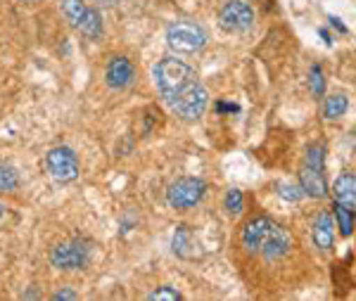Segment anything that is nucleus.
Returning a JSON list of instances; mask_svg holds the SVG:
<instances>
[{"instance_id": "nucleus-24", "label": "nucleus", "mask_w": 356, "mask_h": 301, "mask_svg": "<svg viewBox=\"0 0 356 301\" xmlns=\"http://www.w3.org/2000/svg\"><path fill=\"white\" fill-rule=\"evenodd\" d=\"M74 301V299H79V294L76 292H72V289H57V292L53 294V301Z\"/></svg>"}, {"instance_id": "nucleus-13", "label": "nucleus", "mask_w": 356, "mask_h": 301, "mask_svg": "<svg viewBox=\"0 0 356 301\" xmlns=\"http://www.w3.org/2000/svg\"><path fill=\"white\" fill-rule=\"evenodd\" d=\"M171 247H174V254L178 259H186V261H191V259L200 257V254H195V249H197V245H195L193 240V233L188 225H178L176 233H174V242H171Z\"/></svg>"}, {"instance_id": "nucleus-23", "label": "nucleus", "mask_w": 356, "mask_h": 301, "mask_svg": "<svg viewBox=\"0 0 356 301\" xmlns=\"http://www.w3.org/2000/svg\"><path fill=\"white\" fill-rule=\"evenodd\" d=\"M309 81H312V90L316 97H323V72H321L318 65L312 67V76H309Z\"/></svg>"}, {"instance_id": "nucleus-9", "label": "nucleus", "mask_w": 356, "mask_h": 301, "mask_svg": "<svg viewBox=\"0 0 356 301\" xmlns=\"http://www.w3.org/2000/svg\"><path fill=\"white\" fill-rule=\"evenodd\" d=\"M271 218L268 216H254L243 225V233H240V242L247 254H259L261 242L266 237L268 228H271Z\"/></svg>"}, {"instance_id": "nucleus-2", "label": "nucleus", "mask_w": 356, "mask_h": 301, "mask_svg": "<svg viewBox=\"0 0 356 301\" xmlns=\"http://www.w3.org/2000/svg\"><path fill=\"white\" fill-rule=\"evenodd\" d=\"M209 43L204 26L193 19H176L166 26V45L176 55H195L202 53Z\"/></svg>"}, {"instance_id": "nucleus-8", "label": "nucleus", "mask_w": 356, "mask_h": 301, "mask_svg": "<svg viewBox=\"0 0 356 301\" xmlns=\"http://www.w3.org/2000/svg\"><path fill=\"white\" fill-rule=\"evenodd\" d=\"M134 79H136V69H134V65H131L129 57L117 55V57H112V60L107 62V67H105V83L110 86L112 90L129 88V86L134 83Z\"/></svg>"}, {"instance_id": "nucleus-28", "label": "nucleus", "mask_w": 356, "mask_h": 301, "mask_svg": "<svg viewBox=\"0 0 356 301\" xmlns=\"http://www.w3.org/2000/svg\"><path fill=\"white\" fill-rule=\"evenodd\" d=\"M100 5H114V3H119V0H97Z\"/></svg>"}, {"instance_id": "nucleus-12", "label": "nucleus", "mask_w": 356, "mask_h": 301, "mask_svg": "<svg viewBox=\"0 0 356 301\" xmlns=\"http://www.w3.org/2000/svg\"><path fill=\"white\" fill-rule=\"evenodd\" d=\"M332 197H335L337 204L354 209L356 206V176L352 171H344L337 176L335 185H332Z\"/></svg>"}, {"instance_id": "nucleus-25", "label": "nucleus", "mask_w": 356, "mask_h": 301, "mask_svg": "<svg viewBox=\"0 0 356 301\" xmlns=\"http://www.w3.org/2000/svg\"><path fill=\"white\" fill-rule=\"evenodd\" d=\"M328 22H330V24L335 26V29H337V31H340V33H347V26H344L342 22L337 19V17H328Z\"/></svg>"}, {"instance_id": "nucleus-29", "label": "nucleus", "mask_w": 356, "mask_h": 301, "mask_svg": "<svg viewBox=\"0 0 356 301\" xmlns=\"http://www.w3.org/2000/svg\"><path fill=\"white\" fill-rule=\"evenodd\" d=\"M3 213H5V206H3V204H0V218H3Z\"/></svg>"}, {"instance_id": "nucleus-7", "label": "nucleus", "mask_w": 356, "mask_h": 301, "mask_svg": "<svg viewBox=\"0 0 356 301\" xmlns=\"http://www.w3.org/2000/svg\"><path fill=\"white\" fill-rule=\"evenodd\" d=\"M290 249H292V235L283 228V225L271 223V228H268V233L261 242L259 254L266 259V261H278V259L288 257Z\"/></svg>"}, {"instance_id": "nucleus-21", "label": "nucleus", "mask_w": 356, "mask_h": 301, "mask_svg": "<svg viewBox=\"0 0 356 301\" xmlns=\"http://www.w3.org/2000/svg\"><path fill=\"white\" fill-rule=\"evenodd\" d=\"M278 190H280V197H283V200H290V202H300L304 197L302 188L295 183H280Z\"/></svg>"}, {"instance_id": "nucleus-6", "label": "nucleus", "mask_w": 356, "mask_h": 301, "mask_svg": "<svg viewBox=\"0 0 356 301\" xmlns=\"http://www.w3.org/2000/svg\"><path fill=\"white\" fill-rule=\"evenodd\" d=\"M45 169L57 183H72L79 178V157L72 147H53L45 154Z\"/></svg>"}, {"instance_id": "nucleus-3", "label": "nucleus", "mask_w": 356, "mask_h": 301, "mask_svg": "<svg viewBox=\"0 0 356 301\" xmlns=\"http://www.w3.org/2000/svg\"><path fill=\"white\" fill-rule=\"evenodd\" d=\"M204 195H207V183L202 178H176L166 188V202L176 211L195 209L204 200Z\"/></svg>"}, {"instance_id": "nucleus-27", "label": "nucleus", "mask_w": 356, "mask_h": 301, "mask_svg": "<svg viewBox=\"0 0 356 301\" xmlns=\"http://www.w3.org/2000/svg\"><path fill=\"white\" fill-rule=\"evenodd\" d=\"M318 33H321V38H323V40H325V45H332V38H330V33H328V31H325V29H321V31H318Z\"/></svg>"}, {"instance_id": "nucleus-19", "label": "nucleus", "mask_w": 356, "mask_h": 301, "mask_svg": "<svg viewBox=\"0 0 356 301\" xmlns=\"http://www.w3.org/2000/svg\"><path fill=\"white\" fill-rule=\"evenodd\" d=\"M304 164L312 166V169L325 171V145H321V143L309 145L307 154H304Z\"/></svg>"}, {"instance_id": "nucleus-4", "label": "nucleus", "mask_w": 356, "mask_h": 301, "mask_svg": "<svg viewBox=\"0 0 356 301\" xmlns=\"http://www.w3.org/2000/svg\"><path fill=\"white\" fill-rule=\"evenodd\" d=\"M90 261V245L86 240H67L50 249V263L57 270H83Z\"/></svg>"}, {"instance_id": "nucleus-10", "label": "nucleus", "mask_w": 356, "mask_h": 301, "mask_svg": "<svg viewBox=\"0 0 356 301\" xmlns=\"http://www.w3.org/2000/svg\"><path fill=\"white\" fill-rule=\"evenodd\" d=\"M300 188L304 195H309L312 200H325L328 197V183L323 178V171L312 169V166L302 164L300 169Z\"/></svg>"}, {"instance_id": "nucleus-1", "label": "nucleus", "mask_w": 356, "mask_h": 301, "mask_svg": "<svg viewBox=\"0 0 356 301\" xmlns=\"http://www.w3.org/2000/svg\"><path fill=\"white\" fill-rule=\"evenodd\" d=\"M152 79L171 112L183 121H197L207 112L209 92L200 83L197 72L176 57H164L152 67Z\"/></svg>"}, {"instance_id": "nucleus-11", "label": "nucleus", "mask_w": 356, "mask_h": 301, "mask_svg": "<svg viewBox=\"0 0 356 301\" xmlns=\"http://www.w3.org/2000/svg\"><path fill=\"white\" fill-rule=\"evenodd\" d=\"M314 245L321 252H330L332 242H335V221H332L330 211H318L314 218Z\"/></svg>"}, {"instance_id": "nucleus-15", "label": "nucleus", "mask_w": 356, "mask_h": 301, "mask_svg": "<svg viewBox=\"0 0 356 301\" xmlns=\"http://www.w3.org/2000/svg\"><path fill=\"white\" fill-rule=\"evenodd\" d=\"M349 109V97L342 95V92H335V95L325 97V105H323V117L325 119H340L347 114Z\"/></svg>"}, {"instance_id": "nucleus-5", "label": "nucleus", "mask_w": 356, "mask_h": 301, "mask_svg": "<svg viewBox=\"0 0 356 301\" xmlns=\"http://www.w3.org/2000/svg\"><path fill=\"white\" fill-rule=\"evenodd\" d=\"M254 8L245 0H226L219 10V26L226 33H247L254 26Z\"/></svg>"}, {"instance_id": "nucleus-16", "label": "nucleus", "mask_w": 356, "mask_h": 301, "mask_svg": "<svg viewBox=\"0 0 356 301\" xmlns=\"http://www.w3.org/2000/svg\"><path fill=\"white\" fill-rule=\"evenodd\" d=\"M60 8H62V15L67 17L69 24L76 29V26H79V22L83 19L86 10H88V5H86L83 0H62Z\"/></svg>"}, {"instance_id": "nucleus-22", "label": "nucleus", "mask_w": 356, "mask_h": 301, "mask_svg": "<svg viewBox=\"0 0 356 301\" xmlns=\"http://www.w3.org/2000/svg\"><path fill=\"white\" fill-rule=\"evenodd\" d=\"M147 299L150 301H178L181 299V294H178L174 287H159V289H154V292L147 294Z\"/></svg>"}, {"instance_id": "nucleus-18", "label": "nucleus", "mask_w": 356, "mask_h": 301, "mask_svg": "<svg viewBox=\"0 0 356 301\" xmlns=\"http://www.w3.org/2000/svg\"><path fill=\"white\" fill-rule=\"evenodd\" d=\"M19 171L10 164H0V193H15L19 188Z\"/></svg>"}, {"instance_id": "nucleus-20", "label": "nucleus", "mask_w": 356, "mask_h": 301, "mask_svg": "<svg viewBox=\"0 0 356 301\" xmlns=\"http://www.w3.org/2000/svg\"><path fill=\"white\" fill-rule=\"evenodd\" d=\"M223 206H226V211L231 213V216H238V213H243V193H240L238 188H231L226 193Z\"/></svg>"}, {"instance_id": "nucleus-26", "label": "nucleus", "mask_w": 356, "mask_h": 301, "mask_svg": "<svg viewBox=\"0 0 356 301\" xmlns=\"http://www.w3.org/2000/svg\"><path fill=\"white\" fill-rule=\"evenodd\" d=\"M216 109H219V112H240L238 105H223V102H219V105H216Z\"/></svg>"}, {"instance_id": "nucleus-17", "label": "nucleus", "mask_w": 356, "mask_h": 301, "mask_svg": "<svg viewBox=\"0 0 356 301\" xmlns=\"http://www.w3.org/2000/svg\"><path fill=\"white\" fill-rule=\"evenodd\" d=\"M332 218L337 221V225H340V233L344 237H349L354 233V209H347V206H342V204H332Z\"/></svg>"}, {"instance_id": "nucleus-14", "label": "nucleus", "mask_w": 356, "mask_h": 301, "mask_svg": "<svg viewBox=\"0 0 356 301\" xmlns=\"http://www.w3.org/2000/svg\"><path fill=\"white\" fill-rule=\"evenodd\" d=\"M76 31L81 33V36L88 38V40L100 38L102 36V15H100V10H95V8L86 10V15H83V19L79 22Z\"/></svg>"}]
</instances>
